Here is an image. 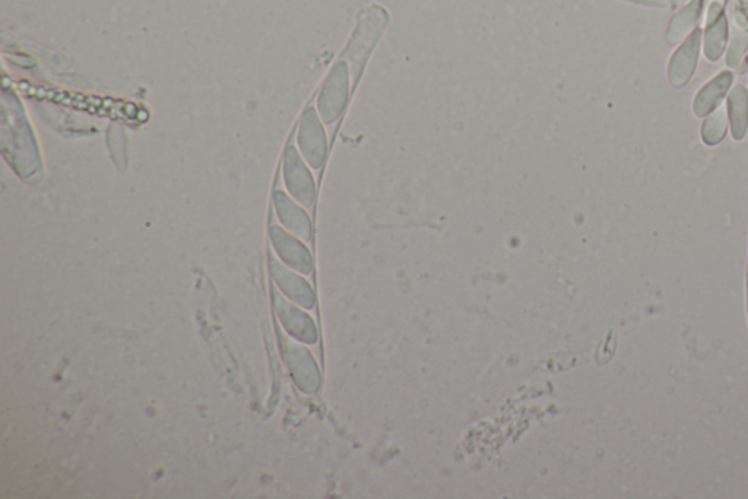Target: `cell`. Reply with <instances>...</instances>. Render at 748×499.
I'll return each instance as SVG.
<instances>
[{"instance_id": "obj_1", "label": "cell", "mask_w": 748, "mask_h": 499, "mask_svg": "<svg viewBox=\"0 0 748 499\" xmlns=\"http://www.w3.org/2000/svg\"><path fill=\"white\" fill-rule=\"evenodd\" d=\"M350 65L347 60L342 58L335 65L331 78L326 84L323 96L320 97V110L325 116L326 122H334L344 112L347 104L348 93H350Z\"/></svg>"}, {"instance_id": "obj_2", "label": "cell", "mask_w": 748, "mask_h": 499, "mask_svg": "<svg viewBox=\"0 0 748 499\" xmlns=\"http://www.w3.org/2000/svg\"><path fill=\"white\" fill-rule=\"evenodd\" d=\"M700 47H702V31L699 28L690 33L687 40L678 47L677 52L671 58L668 77L674 87L681 88L693 77L696 69L697 58H699Z\"/></svg>"}, {"instance_id": "obj_3", "label": "cell", "mask_w": 748, "mask_h": 499, "mask_svg": "<svg viewBox=\"0 0 748 499\" xmlns=\"http://www.w3.org/2000/svg\"><path fill=\"white\" fill-rule=\"evenodd\" d=\"M732 80H734V77H732L731 72L724 71L718 77L713 78L711 82H708L706 87H703L697 93L696 100H694V115L697 118H703V116L718 109L719 103L724 99L727 91L730 90Z\"/></svg>"}, {"instance_id": "obj_4", "label": "cell", "mask_w": 748, "mask_h": 499, "mask_svg": "<svg viewBox=\"0 0 748 499\" xmlns=\"http://www.w3.org/2000/svg\"><path fill=\"white\" fill-rule=\"evenodd\" d=\"M728 113L732 125V137L741 141L747 134L748 128V91L743 85H735L728 100Z\"/></svg>"}, {"instance_id": "obj_5", "label": "cell", "mask_w": 748, "mask_h": 499, "mask_svg": "<svg viewBox=\"0 0 748 499\" xmlns=\"http://www.w3.org/2000/svg\"><path fill=\"white\" fill-rule=\"evenodd\" d=\"M304 148H306L309 159L318 164L323 159L326 150L325 132L313 113L307 118L303 134Z\"/></svg>"}, {"instance_id": "obj_6", "label": "cell", "mask_w": 748, "mask_h": 499, "mask_svg": "<svg viewBox=\"0 0 748 499\" xmlns=\"http://www.w3.org/2000/svg\"><path fill=\"white\" fill-rule=\"evenodd\" d=\"M728 107L719 106L702 126V138L706 145H718L727 134Z\"/></svg>"}, {"instance_id": "obj_7", "label": "cell", "mask_w": 748, "mask_h": 499, "mask_svg": "<svg viewBox=\"0 0 748 499\" xmlns=\"http://www.w3.org/2000/svg\"><path fill=\"white\" fill-rule=\"evenodd\" d=\"M624 2L635 3V5L649 6V8L674 9L678 8L686 0H624Z\"/></svg>"}]
</instances>
